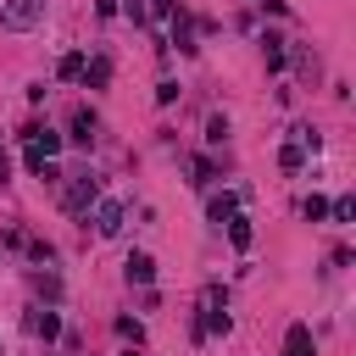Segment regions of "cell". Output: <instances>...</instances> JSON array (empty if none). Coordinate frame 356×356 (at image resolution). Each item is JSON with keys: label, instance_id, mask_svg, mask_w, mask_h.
I'll use <instances>...</instances> for the list:
<instances>
[{"label": "cell", "instance_id": "1", "mask_svg": "<svg viewBox=\"0 0 356 356\" xmlns=\"http://www.w3.org/2000/svg\"><path fill=\"white\" fill-rule=\"evenodd\" d=\"M44 6H50V0H6V6H0V28H6V33H28V28L44 17Z\"/></svg>", "mask_w": 356, "mask_h": 356}, {"label": "cell", "instance_id": "2", "mask_svg": "<svg viewBox=\"0 0 356 356\" xmlns=\"http://www.w3.org/2000/svg\"><path fill=\"white\" fill-rule=\"evenodd\" d=\"M95 200H100V178H95V172H72V184H67L61 206H67V211H89Z\"/></svg>", "mask_w": 356, "mask_h": 356}, {"label": "cell", "instance_id": "3", "mask_svg": "<svg viewBox=\"0 0 356 356\" xmlns=\"http://www.w3.org/2000/svg\"><path fill=\"white\" fill-rule=\"evenodd\" d=\"M122 217H128V206L122 200H95V234H122Z\"/></svg>", "mask_w": 356, "mask_h": 356}, {"label": "cell", "instance_id": "4", "mask_svg": "<svg viewBox=\"0 0 356 356\" xmlns=\"http://www.w3.org/2000/svg\"><path fill=\"white\" fill-rule=\"evenodd\" d=\"M284 356H317V339H312L306 323H289V334H284Z\"/></svg>", "mask_w": 356, "mask_h": 356}, {"label": "cell", "instance_id": "5", "mask_svg": "<svg viewBox=\"0 0 356 356\" xmlns=\"http://www.w3.org/2000/svg\"><path fill=\"white\" fill-rule=\"evenodd\" d=\"M261 61H267V72H284V61H289V44H284L278 33H261Z\"/></svg>", "mask_w": 356, "mask_h": 356}, {"label": "cell", "instance_id": "6", "mask_svg": "<svg viewBox=\"0 0 356 356\" xmlns=\"http://www.w3.org/2000/svg\"><path fill=\"white\" fill-rule=\"evenodd\" d=\"M67 139H72V145H83V150L95 145V111H89V106H78V111H72V134H67Z\"/></svg>", "mask_w": 356, "mask_h": 356}, {"label": "cell", "instance_id": "7", "mask_svg": "<svg viewBox=\"0 0 356 356\" xmlns=\"http://www.w3.org/2000/svg\"><path fill=\"white\" fill-rule=\"evenodd\" d=\"M83 83H89V89H106V83H111V56L83 61Z\"/></svg>", "mask_w": 356, "mask_h": 356}, {"label": "cell", "instance_id": "8", "mask_svg": "<svg viewBox=\"0 0 356 356\" xmlns=\"http://www.w3.org/2000/svg\"><path fill=\"white\" fill-rule=\"evenodd\" d=\"M250 239H256L250 217H239V211H234V217H228V245H234V250H250Z\"/></svg>", "mask_w": 356, "mask_h": 356}, {"label": "cell", "instance_id": "9", "mask_svg": "<svg viewBox=\"0 0 356 356\" xmlns=\"http://www.w3.org/2000/svg\"><path fill=\"white\" fill-rule=\"evenodd\" d=\"M150 278H156V261H150L145 250H134V256H128V284H139V289H145Z\"/></svg>", "mask_w": 356, "mask_h": 356}, {"label": "cell", "instance_id": "10", "mask_svg": "<svg viewBox=\"0 0 356 356\" xmlns=\"http://www.w3.org/2000/svg\"><path fill=\"white\" fill-rule=\"evenodd\" d=\"M28 328H33L39 339H56V334H61V312H50V306H44V312H33V317H28Z\"/></svg>", "mask_w": 356, "mask_h": 356}, {"label": "cell", "instance_id": "11", "mask_svg": "<svg viewBox=\"0 0 356 356\" xmlns=\"http://www.w3.org/2000/svg\"><path fill=\"white\" fill-rule=\"evenodd\" d=\"M234 211H239V195H211V200H206V217H211V222H228Z\"/></svg>", "mask_w": 356, "mask_h": 356}, {"label": "cell", "instance_id": "12", "mask_svg": "<svg viewBox=\"0 0 356 356\" xmlns=\"http://www.w3.org/2000/svg\"><path fill=\"white\" fill-rule=\"evenodd\" d=\"M206 139H211V145H228V117H222V111L206 117Z\"/></svg>", "mask_w": 356, "mask_h": 356}, {"label": "cell", "instance_id": "13", "mask_svg": "<svg viewBox=\"0 0 356 356\" xmlns=\"http://www.w3.org/2000/svg\"><path fill=\"white\" fill-rule=\"evenodd\" d=\"M278 167H284V172H300V167H306V150H300V145H284V150H278Z\"/></svg>", "mask_w": 356, "mask_h": 356}, {"label": "cell", "instance_id": "14", "mask_svg": "<svg viewBox=\"0 0 356 356\" xmlns=\"http://www.w3.org/2000/svg\"><path fill=\"white\" fill-rule=\"evenodd\" d=\"M33 289H39L44 300H61V278H50V273H33Z\"/></svg>", "mask_w": 356, "mask_h": 356}, {"label": "cell", "instance_id": "15", "mask_svg": "<svg viewBox=\"0 0 356 356\" xmlns=\"http://www.w3.org/2000/svg\"><path fill=\"white\" fill-rule=\"evenodd\" d=\"M328 217H334V222H350V217H356V200H350V195H339V200L328 206Z\"/></svg>", "mask_w": 356, "mask_h": 356}, {"label": "cell", "instance_id": "16", "mask_svg": "<svg viewBox=\"0 0 356 356\" xmlns=\"http://www.w3.org/2000/svg\"><path fill=\"white\" fill-rule=\"evenodd\" d=\"M56 72H61V78H83V56H78V50H72V56H61V67H56Z\"/></svg>", "mask_w": 356, "mask_h": 356}, {"label": "cell", "instance_id": "17", "mask_svg": "<svg viewBox=\"0 0 356 356\" xmlns=\"http://www.w3.org/2000/svg\"><path fill=\"white\" fill-rule=\"evenodd\" d=\"M300 211H306L312 222H323V217H328V200H323V195H306V206H300Z\"/></svg>", "mask_w": 356, "mask_h": 356}, {"label": "cell", "instance_id": "18", "mask_svg": "<svg viewBox=\"0 0 356 356\" xmlns=\"http://www.w3.org/2000/svg\"><path fill=\"white\" fill-rule=\"evenodd\" d=\"M117 334H122V339H134V345H145V328H139L134 317H117Z\"/></svg>", "mask_w": 356, "mask_h": 356}, {"label": "cell", "instance_id": "19", "mask_svg": "<svg viewBox=\"0 0 356 356\" xmlns=\"http://www.w3.org/2000/svg\"><path fill=\"white\" fill-rule=\"evenodd\" d=\"M156 100H161V106H172V100H178V83H172V78H161V83H156Z\"/></svg>", "mask_w": 356, "mask_h": 356}, {"label": "cell", "instance_id": "20", "mask_svg": "<svg viewBox=\"0 0 356 356\" xmlns=\"http://www.w3.org/2000/svg\"><path fill=\"white\" fill-rule=\"evenodd\" d=\"M211 178H217V167H211V161L200 156V161H195V184H211Z\"/></svg>", "mask_w": 356, "mask_h": 356}, {"label": "cell", "instance_id": "21", "mask_svg": "<svg viewBox=\"0 0 356 356\" xmlns=\"http://www.w3.org/2000/svg\"><path fill=\"white\" fill-rule=\"evenodd\" d=\"M117 11H128V17H134V22H145V17H150V11H145V0H122V6H117Z\"/></svg>", "mask_w": 356, "mask_h": 356}, {"label": "cell", "instance_id": "22", "mask_svg": "<svg viewBox=\"0 0 356 356\" xmlns=\"http://www.w3.org/2000/svg\"><path fill=\"white\" fill-rule=\"evenodd\" d=\"M250 6H261L267 17H289V6H284V0H250Z\"/></svg>", "mask_w": 356, "mask_h": 356}, {"label": "cell", "instance_id": "23", "mask_svg": "<svg viewBox=\"0 0 356 356\" xmlns=\"http://www.w3.org/2000/svg\"><path fill=\"white\" fill-rule=\"evenodd\" d=\"M0 178H11V156L6 150H0Z\"/></svg>", "mask_w": 356, "mask_h": 356}]
</instances>
